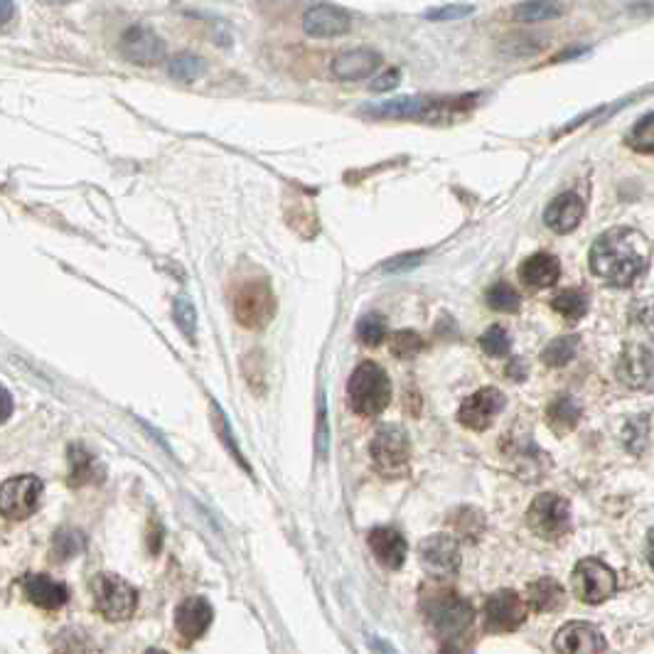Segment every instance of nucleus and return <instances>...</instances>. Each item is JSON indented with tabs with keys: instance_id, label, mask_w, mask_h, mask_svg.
<instances>
[{
	"instance_id": "obj_1",
	"label": "nucleus",
	"mask_w": 654,
	"mask_h": 654,
	"mask_svg": "<svg viewBox=\"0 0 654 654\" xmlns=\"http://www.w3.org/2000/svg\"><path fill=\"white\" fill-rule=\"evenodd\" d=\"M591 268L613 286H630L647 268V244L632 229H610L591 249Z\"/></svg>"
},
{
	"instance_id": "obj_2",
	"label": "nucleus",
	"mask_w": 654,
	"mask_h": 654,
	"mask_svg": "<svg viewBox=\"0 0 654 654\" xmlns=\"http://www.w3.org/2000/svg\"><path fill=\"white\" fill-rule=\"evenodd\" d=\"M421 610L426 623L443 640L446 647H455L453 642L473 625V605L450 588H431L421 595Z\"/></svg>"
},
{
	"instance_id": "obj_3",
	"label": "nucleus",
	"mask_w": 654,
	"mask_h": 654,
	"mask_svg": "<svg viewBox=\"0 0 654 654\" xmlns=\"http://www.w3.org/2000/svg\"><path fill=\"white\" fill-rule=\"evenodd\" d=\"M475 101V94L460 99H431V96H399V99L379 101V104L362 106V114L369 119H441L455 116L468 109Z\"/></svg>"
},
{
	"instance_id": "obj_4",
	"label": "nucleus",
	"mask_w": 654,
	"mask_h": 654,
	"mask_svg": "<svg viewBox=\"0 0 654 654\" xmlns=\"http://www.w3.org/2000/svg\"><path fill=\"white\" fill-rule=\"evenodd\" d=\"M350 406L362 416L382 414L391 401V382L379 364L362 362L347 382Z\"/></svg>"
},
{
	"instance_id": "obj_5",
	"label": "nucleus",
	"mask_w": 654,
	"mask_h": 654,
	"mask_svg": "<svg viewBox=\"0 0 654 654\" xmlns=\"http://www.w3.org/2000/svg\"><path fill=\"white\" fill-rule=\"evenodd\" d=\"M234 318L239 325L249 327V330H261L273 320L276 315V296L268 281H246L244 286L237 288L232 300Z\"/></svg>"
},
{
	"instance_id": "obj_6",
	"label": "nucleus",
	"mask_w": 654,
	"mask_h": 654,
	"mask_svg": "<svg viewBox=\"0 0 654 654\" xmlns=\"http://www.w3.org/2000/svg\"><path fill=\"white\" fill-rule=\"evenodd\" d=\"M369 455H372L374 468L387 477H399L409 470L411 458V443L409 436L401 426H382L372 438L369 446Z\"/></svg>"
},
{
	"instance_id": "obj_7",
	"label": "nucleus",
	"mask_w": 654,
	"mask_h": 654,
	"mask_svg": "<svg viewBox=\"0 0 654 654\" xmlns=\"http://www.w3.org/2000/svg\"><path fill=\"white\" fill-rule=\"evenodd\" d=\"M91 591H94L96 608L106 620L119 623V620H128L136 613L138 595L116 573H99L91 583Z\"/></svg>"
},
{
	"instance_id": "obj_8",
	"label": "nucleus",
	"mask_w": 654,
	"mask_h": 654,
	"mask_svg": "<svg viewBox=\"0 0 654 654\" xmlns=\"http://www.w3.org/2000/svg\"><path fill=\"white\" fill-rule=\"evenodd\" d=\"M527 522L532 532L539 534L541 539L556 541L571 532V507H568L564 497L554 495V492H544L529 507Z\"/></svg>"
},
{
	"instance_id": "obj_9",
	"label": "nucleus",
	"mask_w": 654,
	"mask_h": 654,
	"mask_svg": "<svg viewBox=\"0 0 654 654\" xmlns=\"http://www.w3.org/2000/svg\"><path fill=\"white\" fill-rule=\"evenodd\" d=\"M573 591L588 605L605 603L618 591V578L610 566L598 559H583L573 568Z\"/></svg>"
},
{
	"instance_id": "obj_10",
	"label": "nucleus",
	"mask_w": 654,
	"mask_h": 654,
	"mask_svg": "<svg viewBox=\"0 0 654 654\" xmlns=\"http://www.w3.org/2000/svg\"><path fill=\"white\" fill-rule=\"evenodd\" d=\"M42 497V480L35 475L10 477L0 485V514L5 519H28L40 507Z\"/></svg>"
},
{
	"instance_id": "obj_11",
	"label": "nucleus",
	"mask_w": 654,
	"mask_h": 654,
	"mask_svg": "<svg viewBox=\"0 0 654 654\" xmlns=\"http://www.w3.org/2000/svg\"><path fill=\"white\" fill-rule=\"evenodd\" d=\"M418 559L426 573L433 578H450L458 573L460 568V551L458 541L448 534H433L421 541L418 546Z\"/></svg>"
},
{
	"instance_id": "obj_12",
	"label": "nucleus",
	"mask_w": 654,
	"mask_h": 654,
	"mask_svg": "<svg viewBox=\"0 0 654 654\" xmlns=\"http://www.w3.org/2000/svg\"><path fill=\"white\" fill-rule=\"evenodd\" d=\"M527 618V605L514 591H500L490 595L485 603V630L492 635L514 632Z\"/></svg>"
},
{
	"instance_id": "obj_13",
	"label": "nucleus",
	"mask_w": 654,
	"mask_h": 654,
	"mask_svg": "<svg viewBox=\"0 0 654 654\" xmlns=\"http://www.w3.org/2000/svg\"><path fill=\"white\" fill-rule=\"evenodd\" d=\"M505 404L507 399L502 391L492 387L475 391V394H470L468 399L460 404L458 409L460 426L470 428V431H485V428L495 421V416L505 409Z\"/></svg>"
},
{
	"instance_id": "obj_14",
	"label": "nucleus",
	"mask_w": 654,
	"mask_h": 654,
	"mask_svg": "<svg viewBox=\"0 0 654 654\" xmlns=\"http://www.w3.org/2000/svg\"><path fill=\"white\" fill-rule=\"evenodd\" d=\"M119 50L128 62L141 64V67H150V64L165 60V42L148 25H131L121 35Z\"/></svg>"
},
{
	"instance_id": "obj_15",
	"label": "nucleus",
	"mask_w": 654,
	"mask_h": 654,
	"mask_svg": "<svg viewBox=\"0 0 654 654\" xmlns=\"http://www.w3.org/2000/svg\"><path fill=\"white\" fill-rule=\"evenodd\" d=\"M554 647L559 654H603L605 637L591 623H566L556 632Z\"/></svg>"
},
{
	"instance_id": "obj_16",
	"label": "nucleus",
	"mask_w": 654,
	"mask_h": 654,
	"mask_svg": "<svg viewBox=\"0 0 654 654\" xmlns=\"http://www.w3.org/2000/svg\"><path fill=\"white\" fill-rule=\"evenodd\" d=\"M352 18L347 10L337 8V5L320 3L305 10L303 15V30L310 37H335L350 30Z\"/></svg>"
},
{
	"instance_id": "obj_17",
	"label": "nucleus",
	"mask_w": 654,
	"mask_h": 654,
	"mask_svg": "<svg viewBox=\"0 0 654 654\" xmlns=\"http://www.w3.org/2000/svg\"><path fill=\"white\" fill-rule=\"evenodd\" d=\"M618 377L625 387L645 389L654 379V355L647 347L630 345L618 359Z\"/></svg>"
},
{
	"instance_id": "obj_18",
	"label": "nucleus",
	"mask_w": 654,
	"mask_h": 654,
	"mask_svg": "<svg viewBox=\"0 0 654 654\" xmlns=\"http://www.w3.org/2000/svg\"><path fill=\"white\" fill-rule=\"evenodd\" d=\"M212 618L214 610L205 598H187L175 610V630L180 632L182 640L192 642L205 635L212 625Z\"/></svg>"
},
{
	"instance_id": "obj_19",
	"label": "nucleus",
	"mask_w": 654,
	"mask_h": 654,
	"mask_svg": "<svg viewBox=\"0 0 654 654\" xmlns=\"http://www.w3.org/2000/svg\"><path fill=\"white\" fill-rule=\"evenodd\" d=\"M382 64V55L369 47H357V50H345L332 60V74L345 82H355V79L372 77Z\"/></svg>"
},
{
	"instance_id": "obj_20",
	"label": "nucleus",
	"mask_w": 654,
	"mask_h": 654,
	"mask_svg": "<svg viewBox=\"0 0 654 654\" xmlns=\"http://www.w3.org/2000/svg\"><path fill=\"white\" fill-rule=\"evenodd\" d=\"M367 541H369V549H372L374 559H377L384 568L396 571V568L404 566L406 551H409L404 534L396 532V529H391V527H377L369 532Z\"/></svg>"
},
{
	"instance_id": "obj_21",
	"label": "nucleus",
	"mask_w": 654,
	"mask_h": 654,
	"mask_svg": "<svg viewBox=\"0 0 654 654\" xmlns=\"http://www.w3.org/2000/svg\"><path fill=\"white\" fill-rule=\"evenodd\" d=\"M583 212H586V205H583L581 197L576 192H564V195L549 202V207L544 212V224L551 232L566 234L581 224Z\"/></svg>"
},
{
	"instance_id": "obj_22",
	"label": "nucleus",
	"mask_w": 654,
	"mask_h": 654,
	"mask_svg": "<svg viewBox=\"0 0 654 654\" xmlns=\"http://www.w3.org/2000/svg\"><path fill=\"white\" fill-rule=\"evenodd\" d=\"M23 588L30 603L42 610H57L69 600L67 586L55 581V578L45 576V573H30L23 581Z\"/></svg>"
},
{
	"instance_id": "obj_23",
	"label": "nucleus",
	"mask_w": 654,
	"mask_h": 654,
	"mask_svg": "<svg viewBox=\"0 0 654 654\" xmlns=\"http://www.w3.org/2000/svg\"><path fill=\"white\" fill-rule=\"evenodd\" d=\"M519 276L527 283L529 288H549L559 281L561 276V264L554 254H541L529 256L522 266H519Z\"/></svg>"
},
{
	"instance_id": "obj_24",
	"label": "nucleus",
	"mask_w": 654,
	"mask_h": 654,
	"mask_svg": "<svg viewBox=\"0 0 654 654\" xmlns=\"http://www.w3.org/2000/svg\"><path fill=\"white\" fill-rule=\"evenodd\" d=\"M527 603L534 613H556L564 608L566 593L554 578H539L527 591Z\"/></svg>"
},
{
	"instance_id": "obj_25",
	"label": "nucleus",
	"mask_w": 654,
	"mask_h": 654,
	"mask_svg": "<svg viewBox=\"0 0 654 654\" xmlns=\"http://www.w3.org/2000/svg\"><path fill=\"white\" fill-rule=\"evenodd\" d=\"M69 482L77 487L89 485V482H96L101 475L99 463L91 453H87L84 448H72L69 450Z\"/></svg>"
},
{
	"instance_id": "obj_26",
	"label": "nucleus",
	"mask_w": 654,
	"mask_h": 654,
	"mask_svg": "<svg viewBox=\"0 0 654 654\" xmlns=\"http://www.w3.org/2000/svg\"><path fill=\"white\" fill-rule=\"evenodd\" d=\"M546 418H549V426L556 428V431L566 433L571 431L573 426L581 418V411H578V404L571 399V396H559L549 404V411H546Z\"/></svg>"
},
{
	"instance_id": "obj_27",
	"label": "nucleus",
	"mask_w": 654,
	"mask_h": 654,
	"mask_svg": "<svg viewBox=\"0 0 654 654\" xmlns=\"http://www.w3.org/2000/svg\"><path fill=\"white\" fill-rule=\"evenodd\" d=\"M551 308H554L561 318L576 323V320H581L583 315L588 313V296L583 291H578V288H568V291H561L559 296L551 300Z\"/></svg>"
},
{
	"instance_id": "obj_28",
	"label": "nucleus",
	"mask_w": 654,
	"mask_h": 654,
	"mask_svg": "<svg viewBox=\"0 0 654 654\" xmlns=\"http://www.w3.org/2000/svg\"><path fill=\"white\" fill-rule=\"evenodd\" d=\"M576 350H578L576 335L556 337V340H551L549 345L544 347L541 359H544L546 367H564V364H568L573 357H576Z\"/></svg>"
},
{
	"instance_id": "obj_29",
	"label": "nucleus",
	"mask_w": 654,
	"mask_h": 654,
	"mask_svg": "<svg viewBox=\"0 0 654 654\" xmlns=\"http://www.w3.org/2000/svg\"><path fill=\"white\" fill-rule=\"evenodd\" d=\"M568 10L566 3H519L514 8V18L522 20V23H536V20H551V18H561Z\"/></svg>"
},
{
	"instance_id": "obj_30",
	"label": "nucleus",
	"mask_w": 654,
	"mask_h": 654,
	"mask_svg": "<svg viewBox=\"0 0 654 654\" xmlns=\"http://www.w3.org/2000/svg\"><path fill=\"white\" fill-rule=\"evenodd\" d=\"M387 337V320L379 313H367L357 323V340L367 347L382 345V340Z\"/></svg>"
},
{
	"instance_id": "obj_31",
	"label": "nucleus",
	"mask_w": 654,
	"mask_h": 654,
	"mask_svg": "<svg viewBox=\"0 0 654 654\" xmlns=\"http://www.w3.org/2000/svg\"><path fill=\"white\" fill-rule=\"evenodd\" d=\"M627 146L635 153H654V114L642 116L627 133Z\"/></svg>"
},
{
	"instance_id": "obj_32",
	"label": "nucleus",
	"mask_w": 654,
	"mask_h": 654,
	"mask_svg": "<svg viewBox=\"0 0 654 654\" xmlns=\"http://www.w3.org/2000/svg\"><path fill=\"white\" fill-rule=\"evenodd\" d=\"M84 549V536L74 529H60L52 539V559L55 561H69Z\"/></svg>"
},
{
	"instance_id": "obj_33",
	"label": "nucleus",
	"mask_w": 654,
	"mask_h": 654,
	"mask_svg": "<svg viewBox=\"0 0 654 654\" xmlns=\"http://www.w3.org/2000/svg\"><path fill=\"white\" fill-rule=\"evenodd\" d=\"M168 72L173 79H180V82H192V79L200 77L205 72V62L197 55H190V52H182V55H175L173 60L168 62Z\"/></svg>"
},
{
	"instance_id": "obj_34",
	"label": "nucleus",
	"mask_w": 654,
	"mask_h": 654,
	"mask_svg": "<svg viewBox=\"0 0 654 654\" xmlns=\"http://www.w3.org/2000/svg\"><path fill=\"white\" fill-rule=\"evenodd\" d=\"M519 303H522L519 293L505 281L495 283V286L487 291V305H490L492 310H497V313H517Z\"/></svg>"
},
{
	"instance_id": "obj_35",
	"label": "nucleus",
	"mask_w": 654,
	"mask_h": 654,
	"mask_svg": "<svg viewBox=\"0 0 654 654\" xmlns=\"http://www.w3.org/2000/svg\"><path fill=\"white\" fill-rule=\"evenodd\" d=\"M480 347L485 350V355L490 357H505L509 355V347H512V340H509L507 330L502 325L487 327L485 335L480 337Z\"/></svg>"
},
{
	"instance_id": "obj_36",
	"label": "nucleus",
	"mask_w": 654,
	"mask_h": 654,
	"mask_svg": "<svg viewBox=\"0 0 654 654\" xmlns=\"http://www.w3.org/2000/svg\"><path fill=\"white\" fill-rule=\"evenodd\" d=\"M173 318L182 330V335H185L190 342H195V325H197L195 305H192L187 298H178L173 305Z\"/></svg>"
},
{
	"instance_id": "obj_37",
	"label": "nucleus",
	"mask_w": 654,
	"mask_h": 654,
	"mask_svg": "<svg viewBox=\"0 0 654 654\" xmlns=\"http://www.w3.org/2000/svg\"><path fill=\"white\" fill-rule=\"evenodd\" d=\"M423 350V340L414 330H401L391 337V352L401 359H409Z\"/></svg>"
},
{
	"instance_id": "obj_38",
	"label": "nucleus",
	"mask_w": 654,
	"mask_h": 654,
	"mask_svg": "<svg viewBox=\"0 0 654 654\" xmlns=\"http://www.w3.org/2000/svg\"><path fill=\"white\" fill-rule=\"evenodd\" d=\"M212 411H214V414H212V418H214V431H217V436L222 438L224 443H227L229 453H232L234 458H237L239 463L244 465V468H246L244 458H241V455H239V446H237V441H232V436H229V421H227V418H224L222 411H219V406H214ZM246 470H249V468H246Z\"/></svg>"
},
{
	"instance_id": "obj_39",
	"label": "nucleus",
	"mask_w": 654,
	"mask_h": 654,
	"mask_svg": "<svg viewBox=\"0 0 654 654\" xmlns=\"http://www.w3.org/2000/svg\"><path fill=\"white\" fill-rule=\"evenodd\" d=\"M475 10L473 3H458V5H443V8L428 10V20H458L465 18Z\"/></svg>"
},
{
	"instance_id": "obj_40",
	"label": "nucleus",
	"mask_w": 654,
	"mask_h": 654,
	"mask_svg": "<svg viewBox=\"0 0 654 654\" xmlns=\"http://www.w3.org/2000/svg\"><path fill=\"white\" fill-rule=\"evenodd\" d=\"M399 79H401L399 69H387V72H382L377 79H374L372 84H369V89L379 91V94H382V91H391V89H394L396 84H399Z\"/></svg>"
},
{
	"instance_id": "obj_41",
	"label": "nucleus",
	"mask_w": 654,
	"mask_h": 654,
	"mask_svg": "<svg viewBox=\"0 0 654 654\" xmlns=\"http://www.w3.org/2000/svg\"><path fill=\"white\" fill-rule=\"evenodd\" d=\"M10 416H13V396L0 384V423L8 421Z\"/></svg>"
},
{
	"instance_id": "obj_42",
	"label": "nucleus",
	"mask_w": 654,
	"mask_h": 654,
	"mask_svg": "<svg viewBox=\"0 0 654 654\" xmlns=\"http://www.w3.org/2000/svg\"><path fill=\"white\" fill-rule=\"evenodd\" d=\"M318 450L325 455L327 450V426H325V406H320V428H318Z\"/></svg>"
},
{
	"instance_id": "obj_43",
	"label": "nucleus",
	"mask_w": 654,
	"mask_h": 654,
	"mask_svg": "<svg viewBox=\"0 0 654 654\" xmlns=\"http://www.w3.org/2000/svg\"><path fill=\"white\" fill-rule=\"evenodd\" d=\"M13 18H15V3H10V0H0V28L8 25Z\"/></svg>"
},
{
	"instance_id": "obj_44",
	"label": "nucleus",
	"mask_w": 654,
	"mask_h": 654,
	"mask_svg": "<svg viewBox=\"0 0 654 654\" xmlns=\"http://www.w3.org/2000/svg\"><path fill=\"white\" fill-rule=\"evenodd\" d=\"M650 564L654 568V532L650 534Z\"/></svg>"
},
{
	"instance_id": "obj_45",
	"label": "nucleus",
	"mask_w": 654,
	"mask_h": 654,
	"mask_svg": "<svg viewBox=\"0 0 654 654\" xmlns=\"http://www.w3.org/2000/svg\"><path fill=\"white\" fill-rule=\"evenodd\" d=\"M146 654H168V652H163V650H148Z\"/></svg>"
}]
</instances>
